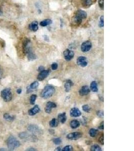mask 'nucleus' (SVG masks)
<instances>
[{"label": "nucleus", "mask_w": 134, "mask_h": 151, "mask_svg": "<svg viewBox=\"0 0 134 151\" xmlns=\"http://www.w3.org/2000/svg\"><path fill=\"white\" fill-rule=\"evenodd\" d=\"M97 115L100 117V118H103L104 117V111H98L97 113Z\"/></svg>", "instance_id": "nucleus-34"}, {"label": "nucleus", "mask_w": 134, "mask_h": 151, "mask_svg": "<svg viewBox=\"0 0 134 151\" xmlns=\"http://www.w3.org/2000/svg\"><path fill=\"white\" fill-rule=\"evenodd\" d=\"M70 126L72 129H76L80 126V123L77 120H73L70 122Z\"/></svg>", "instance_id": "nucleus-20"}, {"label": "nucleus", "mask_w": 134, "mask_h": 151, "mask_svg": "<svg viewBox=\"0 0 134 151\" xmlns=\"http://www.w3.org/2000/svg\"><path fill=\"white\" fill-rule=\"evenodd\" d=\"M58 125V120L56 118H53L49 123V126L52 127L57 126Z\"/></svg>", "instance_id": "nucleus-26"}, {"label": "nucleus", "mask_w": 134, "mask_h": 151, "mask_svg": "<svg viewBox=\"0 0 134 151\" xmlns=\"http://www.w3.org/2000/svg\"><path fill=\"white\" fill-rule=\"evenodd\" d=\"M6 150L5 149H3V148H2V149H0V151H6Z\"/></svg>", "instance_id": "nucleus-47"}, {"label": "nucleus", "mask_w": 134, "mask_h": 151, "mask_svg": "<svg viewBox=\"0 0 134 151\" xmlns=\"http://www.w3.org/2000/svg\"><path fill=\"white\" fill-rule=\"evenodd\" d=\"M53 142L55 145H59L61 143L62 141L60 138H54L53 140Z\"/></svg>", "instance_id": "nucleus-31"}, {"label": "nucleus", "mask_w": 134, "mask_h": 151, "mask_svg": "<svg viewBox=\"0 0 134 151\" xmlns=\"http://www.w3.org/2000/svg\"><path fill=\"white\" fill-rule=\"evenodd\" d=\"M2 13H3V11H2V8L0 7V16L2 14Z\"/></svg>", "instance_id": "nucleus-45"}, {"label": "nucleus", "mask_w": 134, "mask_h": 151, "mask_svg": "<svg viewBox=\"0 0 134 151\" xmlns=\"http://www.w3.org/2000/svg\"><path fill=\"white\" fill-rule=\"evenodd\" d=\"M19 137L22 139L28 141L35 142L37 141L36 137L32 134L28 133L26 132H22L19 134Z\"/></svg>", "instance_id": "nucleus-4"}, {"label": "nucleus", "mask_w": 134, "mask_h": 151, "mask_svg": "<svg viewBox=\"0 0 134 151\" xmlns=\"http://www.w3.org/2000/svg\"><path fill=\"white\" fill-rule=\"evenodd\" d=\"M44 37H45V40H47V41H48L49 40V38L47 37V36H45Z\"/></svg>", "instance_id": "nucleus-44"}, {"label": "nucleus", "mask_w": 134, "mask_h": 151, "mask_svg": "<svg viewBox=\"0 0 134 151\" xmlns=\"http://www.w3.org/2000/svg\"><path fill=\"white\" fill-rule=\"evenodd\" d=\"M91 47V42L89 40H87L82 43L81 46V50L83 52H86L90 50Z\"/></svg>", "instance_id": "nucleus-6"}, {"label": "nucleus", "mask_w": 134, "mask_h": 151, "mask_svg": "<svg viewBox=\"0 0 134 151\" xmlns=\"http://www.w3.org/2000/svg\"><path fill=\"white\" fill-rule=\"evenodd\" d=\"M32 90L30 88V86H28V87H27V93H29L30 92H32Z\"/></svg>", "instance_id": "nucleus-40"}, {"label": "nucleus", "mask_w": 134, "mask_h": 151, "mask_svg": "<svg viewBox=\"0 0 134 151\" xmlns=\"http://www.w3.org/2000/svg\"><path fill=\"white\" fill-rule=\"evenodd\" d=\"M7 144L8 149L10 151H13L15 149L20 147V143L15 137L10 136L7 140Z\"/></svg>", "instance_id": "nucleus-1"}, {"label": "nucleus", "mask_w": 134, "mask_h": 151, "mask_svg": "<svg viewBox=\"0 0 134 151\" xmlns=\"http://www.w3.org/2000/svg\"><path fill=\"white\" fill-rule=\"evenodd\" d=\"M50 74L49 70H43L40 72L39 75L37 76L38 80L40 81H42L44 80L45 78H46Z\"/></svg>", "instance_id": "nucleus-10"}, {"label": "nucleus", "mask_w": 134, "mask_h": 151, "mask_svg": "<svg viewBox=\"0 0 134 151\" xmlns=\"http://www.w3.org/2000/svg\"><path fill=\"white\" fill-rule=\"evenodd\" d=\"M29 28L32 31L35 32V31H37L38 29V22H37L36 21H34L32 22V23H31L30 24V25L29 26Z\"/></svg>", "instance_id": "nucleus-17"}, {"label": "nucleus", "mask_w": 134, "mask_h": 151, "mask_svg": "<svg viewBox=\"0 0 134 151\" xmlns=\"http://www.w3.org/2000/svg\"><path fill=\"white\" fill-rule=\"evenodd\" d=\"M98 132V130L95 128H91L89 131V134L90 136L92 138H94L96 137Z\"/></svg>", "instance_id": "nucleus-23"}, {"label": "nucleus", "mask_w": 134, "mask_h": 151, "mask_svg": "<svg viewBox=\"0 0 134 151\" xmlns=\"http://www.w3.org/2000/svg\"><path fill=\"white\" fill-rule=\"evenodd\" d=\"M73 150V148L71 146H67L64 147L62 151H71Z\"/></svg>", "instance_id": "nucleus-32"}, {"label": "nucleus", "mask_w": 134, "mask_h": 151, "mask_svg": "<svg viewBox=\"0 0 134 151\" xmlns=\"http://www.w3.org/2000/svg\"><path fill=\"white\" fill-rule=\"evenodd\" d=\"M87 17V13L83 10H78L74 17V20L78 24H80L83 19H86Z\"/></svg>", "instance_id": "nucleus-3"}, {"label": "nucleus", "mask_w": 134, "mask_h": 151, "mask_svg": "<svg viewBox=\"0 0 134 151\" xmlns=\"http://www.w3.org/2000/svg\"><path fill=\"white\" fill-rule=\"evenodd\" d=\"M82 3L86 6H89L92 4V0H81Z\"/></svg>", "instance_id": "nucleus-29"}, {"label": "nucleus", "mask_w": 134, "mask_h": 151, "mask_svg": "<svg viewBox=\"0 0 134 151\" xmlns=\"http://www.w3.org/2000/svg\"><path fill=\"white\" fill-rule=\"evenodd\" d=\"M77 64L81 67H85L87 65V58L81 56L78 57L77 59Z\"/></svg>", "instance_id": "nucleus-11"}, {"label": "nucleus", "mask_w": 134, "mask_h": 151, "mask_svg": "<svg viewBox=\"0 0 134 151\" xmlns=\"http://www.w3.org/2000/svg\"><path fill=\"white\" fill-rule=\"evenodd\" d=\"M99 142H100V143L102 144V145H104V135H103L102 136H101V137H100V138L99 139Z\"/></svg>", "instance_id": "nucleus-37"}, {"label": "nucleus", "mask_w": 134, "mask_h": 151, "mask_svg": "<svg viewBox=\"0 0 134 151\" xmlns=\"http://www.w3.org/2000/svg\"><path fill=\"white\" fill-rule=\"evenodd\" d=\"M70 114L71 117H77L81 116V113L79 108L74 107L71 109L70 111Z\"/></svg>", "instance_id": "nucleus-14"}, {"label": "nucleus", "mask_w": 134, "mask_h": 151, "mask_svg": "<svg viewBox=\"0 0 134 151\" xmlns=\"http://www.w3.org/2000/svg\"><path fill=\"white\" fill-rule=\"evenodd\" d=\"M4 118L9 122H12L15 119V116L11 115L10 114L6 113L4 114Z\"/></svg>", "instance_id": "nucleus-21"}, {"label": "nucleus", "mask_w": 134, "mask_h": 151, "mask_svg": "<svg viewBox=\"0 0 134 151\" xmlns=\"http://www.w3.org/2000/svg\"><path fill=\"white\" fill-rule=\"evenodd\" d=\"M1 95L3 100L6 102H10L12 100V94L10 88H5L1 92Z\"/></svg>", "instance_id": "nucleus-5"}, {"label": "nucleus", "mask_w": 134, "mask_h": 151, "mask_svg": "<svg viewBox=\"0 0 134 151\" xmlns=\"http://www.w3.org/2000/svg\"><path fill=\"white\" fill-rule=\"evenodd\" d=\"M26 151H36V150L33 148H28L26 150Z\"/></svg>", "instance_id": "nucleus-42"}, {"label": "nucleus", "mask_w": 134, "mask_h": 151, "mask_svg": "<svg viewBox=\"0 0 134 151\" xmlns=\"http://www.w3.org/2000/svg\"><path fill=\"white\" fill-rule=\"evenodd\" d=\"M58 68V65L56 63H54L51 65V68L53 70H56Z\"/></svg>", "instance_id": "nucleus-36"}, {"label": "nucleus", "mask_w": 134, "mask_h": 151, "mask_svg": "<svg viewBox=\"0 0 134 151\" xmlns=\"http://www.w3.org/2000/svg\"><path fill=\"white\" fill-rule=\"evenodd\" d=\"M90 92V88L87 86H82L79 91L80 95L81 96H86L88 95Z\"/></svg>", "instance_id": "nucleus-13"}, {"label": "nucleus", "mask_w": 134, "mask_h": 151, "mask_svg": "<svg viewBox=\"0 0 134 151\" xmlns=\"http://www.w3.org/2000/svg\"><path fill=\"white\" fill-rule=\"evenodd\" d=\"M44 67H43V66H40L39 68H38V71H39V72H41V71H43V70H44Z\"/></svg>", "instance_id": "nucleus-38"}, {"label": "nucleus", "mask_w": 134, "mask_h": 151, "mask_svg": "<svg viewBox=\"0 0 134 151\" xmlns=\"http://www.w3.org/2000/svg\"><path fill=\"white\" fill-rule=\"evenodd\" d=\"M37 98V95L35 94H33L30 97V103L31 105H34L35 103V101Z\"/></svg>", "instance_id": "nucleus-28"}, {"label": "nucleus", "mask_w": 134, "mask_h": 151, "mask_svg": "<svg viewBox=\"0 0 134 151\" xmlns=\"http://www.w3.org/2000/svg\"><path fill=\"white\" fill-rule=\"evenodd\" d=\"M57 107V105L53 102H48L46 104V106L45 108V111L47 113H50L52 111V108Z\"/></svg>", "instance_id": "nucleus-12"}, {"label": "nucleus", "mask_w": 134, "mask_h": 151, "mask_svg": "<svg viewBox=\"0 0 134 151\" xmlns=\"http://www.w3.org/2000/svg\"><path fill=\"white\" fill-rule=\"evenodd\" d=\"M27 55L28 59L29 61H30L35 60V59H36V58H37L36 55L33 52H31L28 53Z\"/></svg>", "instance_id": "nucleus-24"}, {"label": "nucleus", "mask_w": 134, "mask_h": 151, "mask_svg": "<svg viewBox=\"0 0 134 151\" xmlns=\"http://www.w3.org/2000/svg\"><path fill=\"white\" fill-rule=\"evenodd\" d=\"M58 118L61 124H64L66 120V113L63 112L62 113H60L58 115Z\"/></svg>", "instance_id": "nucleus-18"}, {"label": "nucleus", "mask_w": 134, "mask_h": 151, "mask_svg": "<svg viewBox=\"0 0 134 151\" xmlns=\"http://www.w3.org/2000/svg\"><path fill=\"white\" fill-rule=\"evenodd\" d=\"M99 128L100 129H104V122L102 123L100 126L99 127Z\"/></svg>", "instance_id": "nucleus-39"}, {"label": "nucleus", "mask_w": 134, "mask_h": 151, "mask_svg": "<svg viewBox=\"0 0 134 151\" xmlns=\"http://www.w3.org/2000/svg\"><path fill=\"white\" fill-rule=\"evenodd\" d=\"M90 151H102V148H101L99 145H97V144H95V145H92V146L91 147Z\"/></svg>", "instance_id": "nucleus-25"}, {"label": "nucleus", "mask_w": 134, "mask_h": 151, "mask_svg": "<svg viewBox=\"0 0 134 151\" xmlns=\"http://www.w3.org/2000/svg\"><path fill=\"white\" fill-rule=\"evenodd\" d=\"M40 111V109L38 105H36L34 107L28 110V114L30 116H33L39 113Z\"/></svg>", "instance_id": "nucleus-15"}, {"label": "nucleus", "mask_w": 134, "mask_h": 151, "mask_svg": "<svg viewBox=\"0 0 134 151\" xmlns=\"http://www.w3.org/2000/svg\"><path fill=\"white\" fill-rule=\"evenodd\" d=\"M2 71H1V70L0 69V79L2 78Z\"/></svg>", "instance_id": "nucleus-46"}, {"label": "nucleus", "mask_w": 134, "mask_h": 151, "mask_svg": "<svg viewBox=\"0 0 134 151\" xmlns=\"http://www.w3.org/2000/svg\"><path fill=\"white\" fill-rule=\"evenodd\" d=\"M22 91V89H20V88L18 89L17 90V93L18 94H21Z\"/></svg>", "instance_id": "nucleus-41"}, {"label": "nucleus", "mask_w": 134, "mask_h": 151, "mask_svg": "<svg viewBox=\"0 0 134 151\" xmlns=\"http://www.w3.org/2000/svg\"><path fill=\"white\" fill-rule=\"evenodd\" d=\"M55 92V88L53 86L48 85L44 87L41 93V97L44 99H48L51 97Z\"/></svg>", "instance_id": "nucleus-2"}, {"label": "nucleus", "mask_w": 134, "mask_h": 151, "mask_svg": "<svg viewBox=\"0 0 134 151\" xmlns=\"http://www.w3.org/2000/svg\"><path fill=\"white\" fill-rule=\"evenodd\" d=\"M104 16H102L100 18V22L99 23V26L101 27H104Z\"/></svg>", "instance_id": "nucleus-33"}, {"label": "nucleus", "mask_w": 134, "mask_h": 151, "mask_svg": "<svg viewBox=\"0 0 134 151\" xmlns=\"http://www.w3.org/2000/svg\"><path fill=\"white\" fill-rule=\"evenodd\" d=\"M99 6L101 9H104V0H100L99 1Z\"/></svg>", "instance_id": "nucleus-35"}, {"label": "nucleus", "mask_w": 134, "mask_h": 151, "mask_svg": "<svg viewBox=\"0 0 134 151\" xmlns=\"http://www.w3.org/2000/svg\"><path fill=\"white\" fill-rule=\"evenodd\" d=\"M73 86V83L70 80H66L64 84V88L65 91L66 92H68L70 91L71 87Z\"/></svg>", "instance_id": "nucleus-16"}, {"label": "nucleus", "mask_w": 134, "mask_h": 151, "mask_svg": "<svg viewBox=\"0 0 134 151\" xmlns=\"http://www.w3.org/2000/svg\"><path fill=\"white\" fill-rule=\"evenodd\" d=\"M90 89L93 92H98V84L95 81H92L90 84Z\"/></svg>", "instance_id": "nucleus-19"}, {"label": "nucleus", "mask_w": 134, "mask_h": 151, "mask_svg": "<svg viewBox=\"0 0 134 151\" xmlns=\"http://www.w3.org/2000/svg\"><path fill=\"white\" fill-rule=\"evenodd\" d=\"M39 82L38 81H35L33 83H32L30 86V88L33 90L36 89L38 86H39Z\"/></svg>", "instance_id": "nucleus-27"}, {"label": "nucleus", "mask_w": 134, "mask_h": 151, "mask_svg": "<svg viewBox=\"0 0 134 151\" xmlns=\"http://www.w3.org/2000/svg\"><path fill=\"white\" fill-rule=\"evenodd\" d=\"M82 136V133L80 132H74L68 134L67 135V138L70 140H76L81 138Z\"/></svg>", "instance_id": "nucleus-8"}, {"label": "nucleus", "mask_w": 134, "mask_h": 151, "mask_svg": "<svg viewBox=\"0 0 134 151\" xmlns=\"http://www.w3.org/2000/svg\"><path fill=\"white\" fill-rule=\"evenodd\" d=\"M55 151H62V149L61 148V147H58V148H57L56 149V150H55Z\"/></svg>", "instance_id": "nucleus-43"}, {"label": "nucleus", "mask_w": 134, "mask_h": 151, "mask_svg": "<svg viewBox=\"0 0 134 151\" xmlns=\"http://www.w3.org/2000/svg\"><path fill=\"white\" fill-rule=\"evenodd\" d=\"M82 110L85 112H89L90 110V108L88 105H84L82 106Z\"/></svg>", "instance_id": "nucleus-30"}, {"label": "nucleus", "mask_w": 134, "mask_h": 151, "mask_svg": "<svg viewBox=\"0 0 134 151\" xmlns=\"http://www.w3.org/2000/svg\"><path fill=\"white\" fill-rule=\"evenodd\" d=\"M63 55H64V58L67 61H69L73 58L74 55V53L73 51L67 49L64 51Z\"/></svg>", "instance_id": "nucleus-9"}, {"label": "nucleus", "mask_w": 134, "mask_h": 151, "mask_svg": "<svg viewBox=\"0 0 134 151\" xmlns=\"http://www.w3.org/2000/svg\"><path fill=\"white\" fill-rule=\"evenodd\" d=\"M52 21L51 19H45V20L41 21L40 22V24L42 27H45V26H47L48 25L52 24Z\"/></svg>", "instance_id": "nucleus-22"}, {"label": "nucleus", "mask_w": 134, "mask_h": 151, "mask_svg": "<svg viewBox=\"0 0 134 151\" xmlns=\"http://www.w3.org/2000/svg\"><path fill=\"white\" fill-rule=\"evenodd\" d=\"M28 130L34 134H41L42 133V130L38 126L34 125H31L28 126Z\"/></svg>", "instance_id": "nucleus-7"}]
</instances>
